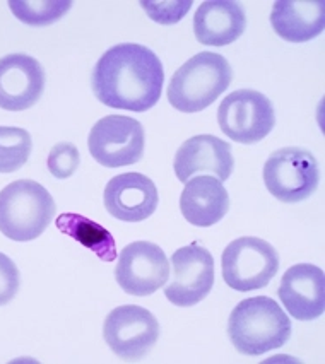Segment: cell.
Returning a JSON list of instances; mask_svg holds the SVG:
<instances>
[{"instance_id":"6da1fadb","label":"cell","mask_w":325,"mask_h":364,"mask_svg":"<svg viewBox=\"0 0 325 364\" xmlns=\"http://www.w3.org/2000/svg\"><path fill=\"white\" fill-rule=\"evenodd\" d=\"M91 86L96 98L110 108L147 112L161 98L163 63L147 46L115 45L96 62Z\"/></svg>"},{"instance_id":"7a4b0ae2","label":"cell","mask_w":325,"mask_h":364,"mask_svg":"<svg viewBox=\"0 0 325 364\" xmlns=\"http://www.w3.org/2000/svg\"><path fill=\"white\" fill-rule=\"evenodd\" d=\"M228 336L238 353L260 355L288 342L291 320L274 299L255 296L233 308L228 320Z\"/></svg>"},{"instance_id":"3957f363","label":"cell","mask_w":325,"mask_h":364,"mask_svg":"<svg viewBox=\"0 0 325 364\" xmlns=\"http://www.w3.org/2000/svg\"><path fill=\"white\" fill-rule=\"evenodd\" d=\"M231 79L233 70L223 55L201 52L173 74L168 101L181 113L202 112L230 87Z\"/></svg>"},{"instance_id":"277c9868","label":"cell","mask_w":325,"mask_h":364,"mask_svg":"<svg viewBox=\"0 0 325 364\" xmlns=\"http://www.w3.org/2000/svg\"><path fill=\"white\" fill-rule=\"evenodd\" d=\"M53 197L33 180L12 181L0 192V232L14 241H31L41 236L53 221Z\"/></svg>"},{"instance_id":"5b68a950","label":"cell","mask_w":325,"mask_h":364,"mask_svg":"<svg viewBox=\"0 0 325 364\" xmlns=\"http://www.w3.org/2000/svg\"><path fill=\"white\" fill-rule=\"evenodd\" d=\"M223 279L238 293L262 289L279 270V255L271 243L255 236L231 241L221 257Z\"/></svg>"},{"instance_id":"8992f818","label":"cell","mask_w":325,"mask_h":364,"mask_svg":"<svg viewBox=\"0 0 325 364\" xmlns=\"http://www.w3.org/2000/svg\"><path fill=\"white\" fill-rule=\"evenodd\" d=\"M264 183L269 193L286 204L305 200L319 187L315 156L302 147H282L264 164Z\"/></svg>"},{"instance_id":"52a82bcc","label":"cell","mask_w":325,"mask_h":364,"mask_svg":"<svg viewBox=\"0 0 325 364\" xmlns=\"http://www.w3.org/2000/svg\"><path fill=\"white\" fill-rule=\"evenodd\" d=\"M219 129L240 144H257L276 125L274 107L267 96L253 89H238L221 101L218 109Z\"/></svg>"},{"instance_id":"ba28073f","label":"cell","mask_w":325,"mask_h":364,"mask_svg":"<svg viewBox=\"0 0 325 364\" xmlns=\"http://www.w3.org/2000/svg\"><path fill=\"white\" fill-rule=\"evenodd\" d=\"M146 135L141 122L124 115H110L92 125L87 147L96 163L105 168L132 166L144 154Z\"/></svg>"},{"instance_id":"9c48e42d","label":"cell","mask_w":325,"mask_h":364,"mask_svg":"<svg viewBox=\"0 0 325 364\" xmlns=\"http://www.w3.org/2000/svg\"><path fill=\"white\" fill-rule=\"evenodd\" d=\"M103 337L118 358L141 359L153 349L159 337L156 316L137 304H124L110 311L103 325Z\"/></svg>"},{"instance_id":"30bf717a","label":"cell","mask_w":325,"mask_h":364,"mask_svg":"<svg viewBox=\"0 0 325 364\" xmlns=\"http://www.w3.org/2000/svg\"><path fill=\"white\" fill-rule=\"evenodd\" d=\"M170 284L164 296L175 306H196L211 293L214 286V258L199 243L176 250L171 255Z\"/></svg>"},{"instance_id":"8fae6325","label":"cell","mask_w":325,"mask_h":364,"mask_svg":"<svg viewBox=\"0 0 325 364\" xmlns=\"http://www.w3.org/2000/svg\"><path fill=\"white\" fill-rule=\"evenodd\" d=\"M115 279L124 293L142 298L166 284L170 264L161 247L151 241H134L120 252Z\"/></svg>"},{"instance_id":"7c38bea8","label":"cell","mask_w":325,"mask_h":364,"mask_svg":"<svg viewBox=\"0 0 325 364\" xmlns=\"http://www.w3.org/2000/svg\"><path fill=\"white\" fill-rule=\"evenodd\" d=\"M103 200L108 214L118 221L141 223L154 214L159 196L149 176L130 171L108 181Z\"/></svg>"},{"instance_id":"4fadbf2b","label":"cell","mask_w":325,"mask_h":364,"mask_svg":"<svg viewBox=\"0 0 325 364\" xmlns=\"http://www.w3.org/2000/svg\"><path fill=\"white\" fill-rule=\"evenodd\" d=\"M45 70L36 58L24 53H11L0 58V108L23 112L41 98Z\"/></svg>"},{"instance_id":"5bb4252c","label":"cell","mask_w":325,"mask_h":364,"mask_svg":"<svg viewBox=\"0 0 325 364\" xmlns=\"http://www.w3.org/2000/svg\"><path fill=\"white\" fill-rule=\"evenodd\" d=\"M175 175L181 183L201 173H211L219 181L230 180L235 169V158L230 142L216 135H196L188 139L176 151L173 161Z\"/></svg>"},{"instance_id":"9a60e30c","label":"cell","mask_w":325,"mask_h":364,"mask_svg":"<svg viewBox=\"0 0 325 364\" xmlns=\"http://www.w3.org/2000/svg\"><path fill=\"white\" fill-rule=\"evenodd\" d=\"M281 303L293 318L310 321L325 310V276L314 264L293 265L284 272L279 289Z\"/></svg>"},{"instance_id":"2e32d148","label":"cell","mask_w":325,"mask_h":364,"mask_svg":"<svg viewBox=\"0 0 325 364\" xmlns=\"http://www.w3.org/2000/svg\"><path fill=\"white\" fill-rule=\"evenodd\" d=\"M247 28V16L238 2L208 0L193 16V33L206 46H226L238 40Z\"/></svg>"},{"instance_id":"e0dca14e","label":"cell","mask_w":325,"mask_h":364,"mask_svg":"<svg viewBox=\"0 0 325 364\" xmlns=\"http://www.w3.org/2000/svg\"><path fill=\"white\" fill-rule=\"evenodd\" d=\"M228 209L230 196L218 178L193 176L185 183L180 197V210L192 226H214L225 218Z\"/></svg>"},{"instance_id":"ac0fdd59","label":"cell","mask_w":325,"mask_h":364,"mask_svg":"<svg viewBox=\"0 0 325 364\" xmlns=\"http://www.w3.org/2000/svg\"><path fill=\"white\" fill-rule=\"evenodd\" d=\"M324 0H277L271 24L274 33L289 43H305L324 31Z\"/></svg>"},{"instance_id":"d6986e66","label":"cell","mask_w":325,"mask_h":364,"mask_svg":"<svg viewBox=\"0 0 325 364\" xmlns=\"http://www.w3.org/2000/svg\"><path fill=\"white\" fill-rule=\"evenodd\" d=\"M58 231L74 238L103 262H113L117 258V243L112 232L105 230L98 223L84 218V215L65 213L57 218Z\"/></svg>"},{"instance_id":"ffe728a7","label":"cell","mask_w":325,"mask_h":364,"mask_svg":"<svg viewBox=\"0 0 325 364\" xmlns=\"http://www.w3.org/2000/svg\"><path fill=\"white\" fill-rule=\"evenodd\" d=\"M33 141L28 130L0 127V173H14L28 163Z\"/></svg>"},{"instance_id":"44dd1931","label":"cell","mask_w":325,"mask_h":364,"mask_svg":"<svg viewBox=\"0 0 325 364\" xmlns=\"http://www.w3.org/2000/svg\"><path fill=\"white\" fill-rule=\"evenodd\" d=\"M12 14L29 26H48L73 7L70 0H11Z\"/></svg>"},{"instance_id":"7402d4cb","label":"cell","mask_w":325,"mask_h":364,"mask_svg":"<svg viewBox=\"0 0 325 364\" xmlns=\"http://www.w3.org/2000/svg\"><path fill=\"white\" fill-rule=\"evenodd\" d=\"M50 173L58 180H65V178L73 176L75 169L81 164V154H79L78 147L70 142H58L57 146L52 147L48 154Z\"/></svg>"},{"instance_id":"603a6c76","label":"cell","mask_w":325,"mask_h":364,"mask_svg":"<svg viewBox=\"0 0 325 364\" xmlns=\"http://www.w3.org/2000/svg\"><path fill=\"white\" fill-rule=\"evenodd\" d=\"M141 6L154 23L176 24L185 18L192 2L190 0H183V2H179V0H173V2H149V0H144V2H141Z\"/></svg>"},{"instance_id":"cb8c5ba5","label":"cell","mask_w":325,"mask_h":364,"mask_svg":"<svg viewBox=\"0 0 325 364\" xmlns=\"http://www.w3.org/2000/svg\"><path fill=\"white\" fill-rule=\"evenodd\" d=\"M21 284L19 270L9 257L0 252V306L7 304L18 294Z\"/></svg>"}]
</instances>
